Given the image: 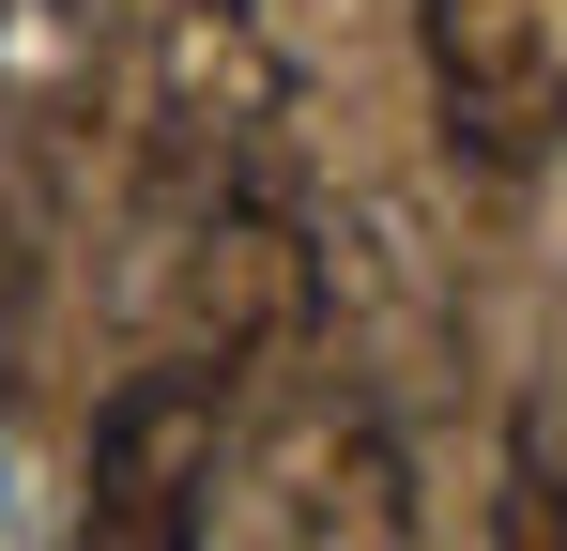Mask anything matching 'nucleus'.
I'll use <instances>...</instances> for the list:
<instances>
[{"instance_id": "f257e3e1", "label": "nucleus", "mask_w": 567, "mask_h": 551, "mask_svg": "<svg viewBox=\"0 0 567 551\" xmlns=\"http://www.w3.org/2000/svg\"><path fill=\"white\" fill-rule=\"evenodd\" d=\"M277 123L291 62L261 0H154L138 31V169H154V230H199L230 199H277Z\"/></svg>"}, {"instance_id": "423d86ee", "label": "nucleus", "mask_w": 567, "mask_h": 551, "mask_svg": "<svg viewBox=\"0 0 567 551\" xmlns=\"http://www.w3.org/2000/svg\"><path fill=\"white\" fill-rule=\"evenodd\" d=\"M491 551H567V475L537 445L506 459V490H491Z\"/></svg>"}, {"instance_id": "f03ea898", "label": "nucleus", "mask_w": 567, "mask_h": 551, "mask_svg": "<svg viewBox=\"0 0 567 551\" xmlns=\"http://www.w3.org/2000/svg\"><path fill=\"white\" fill-rule=\"evenodd\" d=\"M215 475H230V383L215 367H138L93 414L78 551H199L215 537Z\"/></svg>"}, {"instance_id": "0eeeda50", "label": "nucleus", "mask_w": 567, "mask_h": 551, "mask_svg": "<svg viewBox=\"0 0 567 551\" xmlns=\"http://www.w3.org/2000/svg\"><path fill=\"white\" fill-rule=\"evenodd\" d=\"M31 306H47V261H31V230H16V199H0V383L31 367Z\"/></svg>"}, {"instance_id": "20e7f679", "label": "nucleus", "mask_w": 567, "mask_h": 551, "mask_svg": "<svg viewBox=\"0 0 567 551\" xmlns=\"http://www.w3.org/2000/svg\"><path fill=\"white\" fill-rule=\"evenodd\" d=\"M430 31V107L475 169L567 154V0H414Z\"/></svg>"}, {"instance_id": "7ed1b4c3", "label": "nucleus", "mask_w": 567, "mask_h": 551, "mask_svg": "<svg viewBox=\"0 0 567 551\" xmlns=\"http://www.w3.org/2000/svg\"><path fill=\"white\" fill-rule=\"evenodd\" d=\"M322 322V230L291 215V199H230V215H199L169 230V367H261L291 353Z\"/></svg>"}, {"instance_id": "39448f33", "label": "nucleus", "mask_w": 567, "mask_h": 551, "mask_svg": "<svg viewBox=\"0 0 567 551\" xmlns=\"http://www.w3.org/2000/svg\"><path fill=\"white\" fill-rule=\"evenodd\" d=\"M246 506H261V551H399L414 537V490H399V445H383L369 398H291L246 459Z\"/></svg>"}]
</instances>
